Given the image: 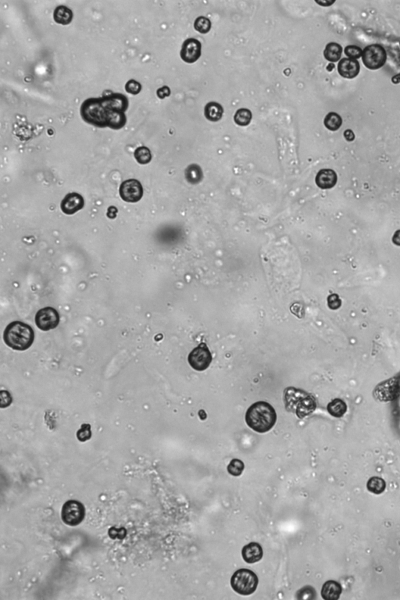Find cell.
I'll return each instance as SVG.
<instances>
[{"instance_id": "30bf717a", "label": "cell", "mask_w": 400, "mask_h": 600, "mask_svg": "<svg viewBox=\"0 0 400 600\" xmlns=\"http://www.w3.org/2000/svg\"><path fill=\"white\" fill-rule=\"evenodd\" d=\"M119 192L120 197L124 201L128 203H137L143 196V188L139 181L129 179L122 182Z\"/></svg>"}, {"instance_id": "836d02e7", "label": "cell", "mask_w": 400, "mask_h": 600, "mask_svg": "<svg viewBox=\"0 0 400 600\" xmlns=\"http://www.w3.org/2000/svg\"><path fill=\"white\" fill-rule=\"evenodd\" d=\"M5 392H6V398H5V395H4V394L2 393V391H1V392H0V397H1V407H2V408L9 407V406H10L12 403V397L11 395H10V393L6 391Z\"/></svg>"}, {"instance_id": "5b68a950", "label": "cell", "mask_w": 400, "mask_h": 600, "mask_svg": "<svg viewBox=\"0 0 400 600\" xmlns=\"http://www.w3.org/2000/svg\"><path fill=\"white\" fill-rule=\"evenodd\" d=\"M259 583L258 577L254 571L242 568L232 575L231 585L235 592L242 596H250L257 589Z\"/></svg>"}, {"instance_id": "7a4b0ae2", "label": "cell", "mask_w": 400, "mask_h": 600, "mask_svg": "<svg viewBox=\"0 0 400 600\" xmlns=\"http://www.w3.org/2000/svg\"><path fill=\"white\" fill-rule=\"evenodd\" d=\"M284 402L288 411L295 412L299 418L311 415L317 407L316 399L309 393L296 388L289 387L284 392Z\"/></svg>"}, {"instance_id": "8fae6325", "label": "cell", "mask_w": 400, "mask_h": 600, "mask_svg": "<svg viewBox=\"0 0 400 600\" xmlns=\"http://www.w3.org/2000/svg\"><path fill=\"white\" fill-rule=\"evenodd\" d=\"M99 99L101 103L109 111L125 113L129 105L127 96L121 93H110L108 95H103Z\"/></svg>"}, {"instance_id": "d4e9b609", "label": "cell", "mask_w": 400, "mask_h": 600, "mask_svg": "<svg viewBox=\"0 0 400 600\" xmlns=\"http://www.w3.org/2000/svg\"><path fill=\"white\" fill-rule=\"evenodd\" d=\"M252 120V113L247 109H240L235 113V122L239 126H247Z\"/></svg>"}, {"instance_id": "f1b7e54d", "label": "cell", "mask_w": 400, "mask_h": 600, "mask_svg": "<svg viewBox=\"0 0 400 600\" xmlns=\"http://www.w3.org/2000/svg\"><path fill=\"white\" fill-rule=\"evenodd\" d=\"M92 437L91 426L89 424H83L77 432V439L80 441H88Z\"/></svg>"}, {"instance_id": "e0dca14e", "label": "cell", "mask_w": 400, "mask_h": 600, "mask_svg": "<svg viewBox=\"0 0 400 600\" xmlns=\"http://www.w3.org/2000/svg\"><path fill=\"white\" fill-rule=\"evenodd\" d=\"M342 589L339 583L335 581H328L321 589V597L325 600H336L342 594Z\"/></svg>"}, {"instance_id": "d6a6232c", "label": "cell", "mask_w": 400, "mask_h": 600, "mask_svg": "<svg viewBox=\"0 0 400 600\" xmlns=\"http://www.w3.org/2000/svg\"><path fill=\"white\" fill-rule=\"evenodd\" d=\"M328 305L331 310H337L342 305V301L337 294H331L328 298Z\"/></svg>"}, {"instance_id": "6da1fadb", "label": "cell", "mask_w": 400, "mask_h": 600, "mask_svg": "<svg viewBox=\"0 0 400 600\" xmlns=\"http://www.w3.org/2000/svg\"><path fill=\"white\" fill-rule=\"evenodd\" d=\"M277 415L275 409L268 403L259 401L252 405L246 414V422L258 433H266L275 426Z\"/></svg>"}, {"instance_id": "5bb4252c", "label": "cell", "mask_w": 400, "mask_h": 600, "mask_svg": "<svg viewBox=\"0 0 400 600\" xmlns=\"http://www.w3.org/2000/svg\"><path fill=\"white\" fill-rule=\"evenodd\" d=\"M360 64L357 60L350 58H343L338 63V71L343 78H356L360 72Z\"/></svg>"}, {"instance_id": "f35d334b", "label": "cell", "mask_w": 400, "mask_h": 600, "mask_svg": "<svg viewBox=\"0 0 400 600\" xmlns=\"http://www.w3.org/2000/svg\"><path fill=\"white\" fill-rule=\"evenodd\" d=\"M392 81H393V83L395 84H397L399 83V82H400V74H397V76L393 77V78H392Z\"/></svg>"}, {"instance_id": "e575fe53", "label": "cell", "mask_w": 400, "mask_h": 600, "mask_svg": "<svg viewBox=\"0 0 400 600\" xmlns=\"http://www.w3.org/2000/svg\"><path fill=\"white\" fill-rule=\"evenodd\" d=\"M157 96L163 99L170 95V90L167 86L160 88L157 92Z\"/></svg>"}, {"instance_id": "cb8c5ba5", "label": "cell", "mask_w": 400, "mask_h": 600, "mask_svg": "<svg viewBox=\"0 0 400 600\" xmlns=\"http://www.w3.org/2000/svg\"><path fill=\"white\" fill-rule=\"evenodd\" d=\"M324 124L328 129L334 132L342 126V119L336 113L330 112L325 116Z\"/></svg>"}, {"instance_id": "4fadbf2b", "label": "cell", "mask_w": 400, "mask_h": 600, "mask_svg": "<svg viewBox=\"0 0 400 600\" xmlns=\"http://www.w3.org/2000/svg\"><path fill=\"white\" fill-rule=\"evenodd\" d=\"M84 199L78 193H69L61 202V209L67 215H72L79 211L84 208Z\"/></svg>"}, {"instance_id": "1f68e13d", "label": "cell", "mask_w": 400, "mask_h": 600, "mask_svg": "<svg viewBox=\"0 0 400 600\" xmlns=\"http://www.w3.org/2000/svg\"><path fill=\"white\" fill-rule=\"evenodd\" d=\"M201 170L196 165H191L186 171V176L190 181L198 180L201 178Z\"/></svg>"}, {"instance_id": "ba28073f", "label": "cell", "mask_w": 400, "mask_h": 600, "mask_svg": "<svg viewBox=\"0 0 400 600\" xmlns=\"http://www.w3.org/2000/svg\"><path fill=\"white\" fill-rule=\"evenodd\" d=\"M190 366L197 371H203L209 368L212 362V355L206 343H200L188 357Z\"/></svg>"}, {"instance_id": "74e56055", "label": "cell", "mask_w": 400, "mask_h": 600, "mask_svg": "<svg viewBox=\"0 0 400 600\" xmlns=\"http://www.w3.org/2000/svg\"><path fill=\"white\" fill-rule=\"evenodd\" d=\"M316 2L320 4V5H321V6H329L330 5H331V4L334 3V1H328V0H325V1H316Z\"/></svg>"}, {"instance_id": "f546056e", "label": "cell", "mask_w": 400, "mask_h": 600, "mask_svg": "<svg viewBox=\"0 0 400 600\" xmlns=\"http://www.w3.org/2000/svg\"><path fill=\"white\" fill-rule=\"evenodd\" d=\"M345 54L348 56L349 58L356 60V59L360 58L362 56L363 50L359 46H346L344 49Z\"/></svg>"}, {"instance_id": "484cf974", "label": "cell", "mask_w": 400, "mask_h": 600, "mask_svg": "<svg viewBox=\"0 0 400 600\" xmlns=\"http://www.w3.org/2000/svg\"><path fill=\"white\" fill-rule=\"evenodd\" d=\"M134 156L138 163L140 164H148L150 163L151 160H152L150 150L145 146H140L137 148L134 153Z\"/></svg>"}, {"instance_id": "83f0119b", "label": "cell", "mask_w": 400, "mask_h": 600, "mask_svg": "<svg viewBox=\"0 0 400 600\" xmlns=\"http://www.w3.org/2000/svg\"><path fill=\"white\" fill-rule=\"evenodd\" d=\"M243 462L238 459L232 460L228 466V471L231 475L238 477L242 474L244 471Z\"/></svg>"}, {"instance_id": "2e32d148", "label": "cell", "mask_w": 400, "mask_h": 600, "mask_svg": "<svg viewBox=\"0 0 400 600\" xmlns=\"http://www.w3.org/2000/svg\"><path fill=\"white\" fill-rule=\"evenodd\" d=\"M263 549L257 542H250L244 546L242 550V557L248 563H255L263 557Z\"/></svg>"}, {"instance_id": "9c48e42d", "label": "cell", "mask_w": 400, "mask_h": 600, "mask_svg": "<svg viewBox=\"0 0 400 600\" xmlns=\"http://www.w3.org/2000/svg\"><path fill=\"white\" fill-rule=\"evenodd\" d=\"M60 316L54 308L46 307L39 310L35 315V323L39 329L47 331L58 326Z\"/></svg>"}, {"instance_id": "9a60e30c", "label": "cell", "mask_w": 400, "mask_h": 600, "mask_svg": "<svg viewBox=\"0 0 400 600\" xmlns=\"http://www.w3.org/2000/svg\"><path fill=\"white\" fill-rule=\"evenodd\" d=\"M316 184L322 189H329L336 185L338 181L336 173L331 169H322L316 176Z\"/></svg>"}, {"instance_id": "8d00e7d4", "label": "cell", "mask_w": 400, "mask_h": 600, "mask_svg": "<svg viewBox=\"0 0 400 600\" xmlns=\"http://www.w3.org/2000/svg\"><path fill=\"white\" fill-rule=\"evenodd\" d=\"M393 242L395 245L400 246V230L397 231L393 237Z\"/></svg>"}, {"instance_id": "4316f807", "label": "cell", "mask_w": 400, "mask_h": 600, "mask_svg": "<svg viewBox=\"0 0 400 600\" xmlns=\"http://www.w3.org/2000/svg\"><path fill=\"white\" fill-rule=\"evenodd\" d=\"M194 27L199 33L207 34L211 31V22L208 18L205 17H199L195 20Z\"/></svg>"}, {"instance_id": "ac0fdd59", "label": "cell", "mask_w": 400, "mask_h": 600, "mask_svg": "<svg viewBox=\"0 0 400 600\" xmlns=\"http://www.w3.org/2000/svg\"><path fill=\"white\" fill-rule=\"evenodd\" d=\"M73 18V12L66 6H57L53 13L55 22L61 25H68L71 23Z\"/></svg>"}, {"instance_id": "7402d4cb", "label": "cell", "mask_w": 400, "mask_h": 600, "mask_svg": "<svg viewBox=\"0 0 400 600\" xmlns=\"http://www.w3.org/2000/svg\"><path fill=\"white\" fill-rule=\"evenodd\" d=\"M127 123V116L125 113L111 111L109 117L108 128L114 130H119L124 128Z\"/></svg>"}, {"instance_id": "603a6c76", "label": "cell", "mask_w": 400, "mask_h": 600, "mask_svg": "<svg viewBox=\"0 0 400 600\" xmlns=\"http://www.w3.org/2000/svg\"><path fill=\"white\" fill-rule=\"evenodd\" d=\"M367 489L372 493L379 495L382 493L386 488V483L385 480L379 477H372L370 478L367 484Z\"/></svg>"}, {"instance_id": "52a82bcc", "label": "cell", "mask_w": 400, "mask_h": 600, "mask_svg": "<svg viewBox=\"0 0 400 600\" xmlns=\"http://www.w3.org/2000/svg\"><path fill=\"white\" fill-rule=\"evenodd\" d=\"M85 516V508L81 502L68 500L63 505L61 518L64 524L69 526L79 525Z\"/></svg>"}, {"instance_id": "8992f818", "label": "cell", "mask_w": 400, "mask_h": 600, "mask_svg": "<svg viewBox=\"0 0 400 600\" xmlns=\"http://www.w3.org/2000/svg\"><path fill=\"white\" fill-rule=\"evenodd\" d=\"M387 53L381 45L372 44L366 47L362 53V60L370 70H377L385 65Z\"/></svg>"}, {"instance_id": "d590c367", "label": "cell", "mask_w": 400, "mask_h": 600, "mask_svg": "<svg viewBox=\"0 0 400 600\" xmlns=\"http://www.w3.org/2000/svg\"><path fill=\"white\" fill-rule=\"evenodd\" d=\"M344 136L346 138V139L349 141H353L355 139V135H354L352 130L348 129L345 131Z\"/></svg>"}, {"instance_id": "277c9868", "label": "cell", "mask_w": 400, "mask_h": 600, "mask_svg": "<svg viewBox=\"0 0 400 600\" xmlns=\"http://www.w3.org/2000/svg\"><path fill=\"white\" fill-rule=\"evenodd\" d=\"M110 112L101 103L99 98L85 99L80 109L81 118L96 128H108Z\"/></svg>"}, {"instance_id": "d6986e66", "label": "cell", "mask_w": 400, "mask_h": 600, "mask_svg": "<svg viewBox=\"0 0 400 600\" xmlns=\"http://www.w3.org/2000/svg\"><path fill=\"white\" fill-rule=\"evenodd\" d=\"M223 113H224L223 107L219 103H215V102L208 103L204 110V115L207 120L213 121V122L218 121L221 119Z\"/></svg>"}, {"instance_id": "3957f363", "label": "cell", "mask_w": 400, "mask_h": 600, "mask_svg": "<svg viewBox=\"0 0 400 600\" xmlns=\"http://www.w3.org/2000/svg\"><path fill=\"white\" fill-rule=\"evenodd\" d=\"M4 342L14 350H27L33 344L35 333L31 327L21 322L9 323L3 334Z\"/></svg>"}, {"instance_id": "44dd1931", "label": "cell", "mask_w": 400, "mask_h": 600, "mask_svg": "<svg viewBox=\"0 0 400 600\" xmlns=\"http://www.w3.org/2000/svg\"><path fill=\"white\" fill-rule=\"evenodd\" d=\"M328 411L334 417H342L347 411V406L341 399H334L328 405Z\"/></svg>"}, {"instance_id": "7c38bea8", "label": "cell", "mask_w": 400, "mask_h": 600, "mask_svg": "<svg viewBox=\"0 0 400 600\" xmlns=\"http://www.w3.org/2000/svg\"><path fill=\"white\" fill-rule=\"evenodd\" d=\"M201 43L195 39H188L182 45L181 58L188 64H193L201 56Z\"/></svg>"}, {"instance_id": "ffe728a7", "label": "cell", "mask_w": 400, "mask_h": 600, "mask_svg": "<svg viewBox=\"0 0 400 600\" xmlns=\"http://www.w3.org/2000/svg\"><path fill=\"white\" fill-rule=\"evenodd\" d=\"M342 53V47L335 43H330L325 47L324 56L330 62H337L340 60Z\"/></svg>"}, {"instance_id": "4dcf8cb0", "label": "cell", "mask_w": 400, "mask_h": 600, "mask_svg": "<svg viewBox=\"0 0 400 600\" xmlns=\"http://www.w3.org/2000/svg\"><path fill=\"white\" fill-rule=\"evenodd\" d=\"M125 90L127 92L132 95H136L140 94L141 91V85L136 80H129L125 85Z\"/></svg>"}]
</instances>
